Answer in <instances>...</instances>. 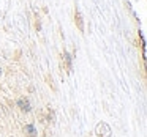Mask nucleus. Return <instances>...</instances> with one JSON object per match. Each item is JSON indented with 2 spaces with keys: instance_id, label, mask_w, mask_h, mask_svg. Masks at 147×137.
I'll return each instance as SVG.
<instances>
[{
  "instance_id": "obj_1",
  "label": "nucleus",
  "mask_w": 147,
  "mask_h": 137,
  "mask_svg": "<svg viewBox=\"0 0 147 137\" xmlns=\"http://www.w3.org/2000/svg\"><path fill=\"white\" fill-rule=\"evenodd\" d=\"M16 107L19 109L22 114H29L30 110H32V104H30V99L26 98V96H21V98H18L16 101Z\"/></svg>"
},
{
  "instance_id": "obj_2",
  "label": "nucleus",
  "mask_w": 147,
  "mask_h": 137,
  "mask_svg": "<svg viewBox=\"0 0 147 137\" xmlns=\"http://www.w3.org/2000/svg\"><path fill=\"white\" fill-rule=\"evenodd\" d=\"M96 136L98 137H111V128L106 123H98V126H96Z\"/></svg>"
},
{
  "instance_id": "obj_3",
  "label": "nucleus",
  "mask_w": 147,
  "mask_h": 137,
  "mask_svg": "<svg viewBox=\"0 0 147 137\" xmlns=\"http://www.w3.org/2000/svg\"><path fill=\"white\" fill-rule=\"evenodd\" d=\"M24 134H26L27 137H36V128H35V124H32V123L26 124V126H24Z\"/></svg>"
},
{
  "instance_id": "obj_4",
  "label": "nucleus",
  "mask_w": 147,
  "mask_h": 137,
  "mask_svg": "<svg viewBox=\"0 0 147 137\" xmlns=\"http://www.w3.org/2000/svg\"><path fill=\"white\" fill-rule=\"evenodd\" d=\"M74 22H76V25H78V29H79V32L84 33V21H82V16H81L79 11H76V13H74Z\"/></svg>"
},
{
  "instance_id": "obj_5",
  "label": "nucleus",
  "mask_w": 147,
  "mask_h": 137,
  "mask_svg": "<svg viewBox=\"0 0 147 137\" xmlns=\"http://www.w3.org/2000/svg\"><path fill=\"white\" fill-rule=\"evenodd\" d=\"M63 58H65V61H67V66H68V71H71V55L68 54V51H63Z\"/></svg>"
},
{
  "instance_id": "obj_6",
  "label": "nucleus",
  "mask_w": 147,
  "mask_h": 137,
  "mask_svg": "<svg viewBox=\"0 0 147 137\" xmlns=\"http://www.w3.org/2000/svg\"><path fill=\"white\" fill-rule=\"evenodd\" d=\"M2 74H3V71H2V68H0V77H2Z\"/></svg>"
}]
</instances>
